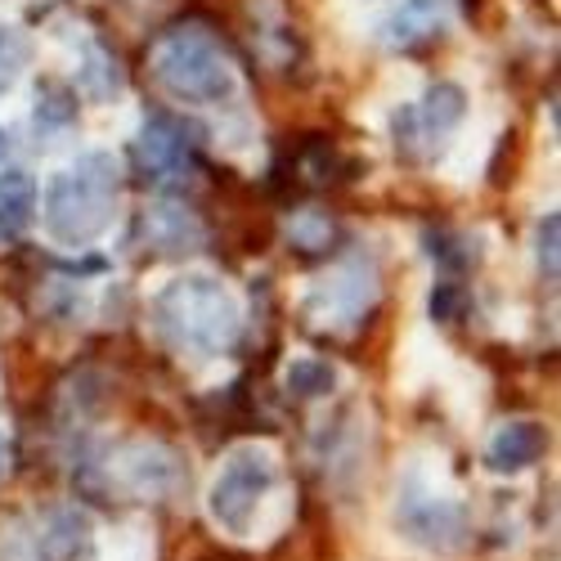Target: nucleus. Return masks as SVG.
Segmentation results:
<instances>
[{"label": "nucleus", "mask_w": 561, "mask_h": 561, "mask_svg": "<svg viewBox=\"0 0 561 561\" xmlns=\"http://www.w3.org/2000/svg\"><path fill=\"white\" fill-rule=\"evenodd\" d=\"M207 517L225 539L256 543L274 539L293 517V494L284 485V458L270 440L233 445L207 485Z\"/></svg>", "instance_id": "nucleus-1"}, {"label": "nucleus", "mask_w": 561, "mask_h": 561, "mask_svg": "<svg viewBox=\"0 0 561 561\" xmlns=\"http://www.w3.org/2000/svg\"><path fill=\"white\" fill-rule=\"evenodd\" d=\"M149 329L158 342L190 364H207L233 351L243 333V301L220 274H175L149 301Z\"/></svg>", "instance_id": "nucleus-2"}, {"label": "nucleus", "mask_w": 561, "mask_h": 561, "mask_svg": "<svg viewBox=\"0 0 561 561\" xmlns=\"http://www.w3.org/2000/svg\"><path fill=\"white\" fill-rule=\"evenodd\" d=\"M396 535L417 552H458L472 539V503H467L458 477L449 472L445 454L417 449L396 472Z\"/></svg>", "instance_id": "nucleus-3"}, {"label": "nucleus", "mask_w": 561, "mask_h": 561, "mask_svg": "<svg viewBox=\"0 0 561 561\" xmlns=\"http://www.w3.org/2000/svg\"><path fill=\"white\" fill-rule=\"evenodd\" d=\"M117 194H122V162L108 149H90L64 171H55L50 184H45V198H36L50 243L68 252L95 248L113 229Z\"/></svg>", "instance_id": "nucleus-4"}, {"label": "nucleus", "mask_w": 561, "mask_h": 561, "mask_svg": "<svg viewBox=\"0 0 561 561\" xmlns=\"http://www.w3.org/2000/svg\"><path fill=\"white\" fill-rule=\"evenodd\" d=\"M149 72L175 104H225L239 90L229 50L198 19L171 23L158 36V45L149 50Z\"/></svg>", "instance_id": "nucleus-5"}, {"label": "nucleus", "mask_w": 561, "mask_h": 561, "mask_svg": "<svg viewBox=\"0 0 561 561\" xmlns=\"http://www.w3.org/2000/svg\"><path fill=\"white\" fill-rule=\"evenodd\" d=\"M378 301H382V274L373 265V256L355 252L310 278L301 293V319L314 333L351 337Z\"/></svg>", "instance_id": "nucleus-6"}, {"label": "nucleus", "mask_w": 561, "mask_h": 561, "mask_svg": "<svg viewBox=\"0 0 561 561\" xmlns=\"http://www.w3.org/2000/svg\"><path fill=\"white\" fill-rule=\"evenodd\" d=\"M100 467V477L130 494V499H145V503H162V499H175L184 485H190V467H184V454L167 440H153V436H139V440H126L117 445Z\"/></svg>", "instance_id": "nucleus-7"}, {"label": "nucleus", "mask_w": 561, "mask_h": 561, "mask_svg": "<svg viewBox=\"0 0 561 561\" xmlns=\"http://www.w3.org/2000/svg\"><path fill=\"white\" fill-rule=\"evenodd\" d=\"M462 117H467V90L454 81H436L417 108L396 113V145H404V149L423 145V149L440 153L449 145V135L462 126Z\"/></svg>", "instance_id": "nucleus-8"}, {"label": "nucleus", "mask_w": 561, "mask_h": 561, "mask_svg": "<svg viewBox=\"0 0 561 561\" xmlns=\"http://www.w3.org/2000/svg\"><path fill=\"white\" fill-rule=\"evenodd\" d=\"M135 162L149 180H180L194 167V139L190 126L171 113H149L135 135Z\"/></svg>", "instance_id": "nucleus-9"}, {"label": "nucleus", "mask_w": 561, "mask_h": 561, "mask_svg": "<svg viewBox=\"0 0 561 561\" xmlns=\"http://www.w3.org/2000/svg\"><path fill=\"white\" fill-rule=\"evenodd\" d=\"M548 454V427L539 417H507L485 436V467L494 477H522Z\"/></svg>", "instance_id": "nucleus-10"}, {"label": "nucleus", "mask_w": 561, "mask_h": 561, "mask_svg": "<svg viewBox=\"0 0 561 561\" xmlns=\"http://www.w3.org/2000/svg\"><path fill=\"white\" fill-rule=\"evenodd\" d=\"M95 557V522L85 507H55L36 530V561H90Z\"/></svg>", "instance_id": "nucleus-11"}, {"label": "nucleus", "mask_w": 561, "mask_h": 561, "mask_svg": "<svg viewBox=\"0 0 561 561\" xmlns=\"http://www.w3.org/2000/svg\"><path fill=\"white\" fill-rule=\"evenodd\" d=\"M139 233H145V248L162 252V256H180V252H198L207 243V229L203 220L180 207V203H158L145 211V220H139Z\"/></svg>", "instance_id": "nucleus-12"}, {"label": "nucleus", "mask_w": 561, "mask_h": 561, "mask_svg": "<svg viewBox=\"0 0 561 561\" xmlns=\"http://www.w3.org/2000/svg\"><path fill=\"white\" fill-rule=\"evenodd\" d=\"M449 19V0H400L391 19L382 23V41L391 50H413V45L432 41Z\"/></svg>", "instance_id": "nucleus-13"}, {"label": "nucleus", "mask_w": 561, "mask_h": 561, "mask_svg": "<svg viewBox=\"0 0 561 561\" xmlns=\"http://www.w3.org/2000/svg\"><path fill=\"white\" fill-rule=\"evenodd\" d=\"M36 180L23 167L0 171V243H19L36 225Z\"/></svg>", "instance_id": "nucleus-14"}, {"label": "nucleus", "mask_w": 561, "mask_h": 561, "mask_svg": "<svg viewBox=\"0 0 561 561\" xmlns=\"http://www.w3.org/2000/svg\"><path fill=\"white\" fill-rule=\"evenodd\" d=\"M337 382H342V368L333 359H323V355L297 351L284 364V391L297 396V400H323V396H333Z\"/></svg>", "instance_id": "nucleus-15"}, {"label": "nucleus", "mask_w": 561, "mask_h": 561, "mask_svg": "<svg viewBox=\"0 0 561 561\" xmlns=\"http://www.w3.org/2000/svg\"><path fill=\"white\" fill-rule=\"evenodd\" d=\"M95 561H158V543L149 526H117L95 539Z\"/></svg>", "instance_id": "nucleus-16"}, {"label": "nucleus", "mask_w": 561, "mask_h": 561, "mask_svg": "<svg viewBox=\"0 0 561 561\" xmlns=\"http://www.w3.org/2000/svg\"><path fill=\"white\" fill-rule=\"evenodd\" d=\"M32 117H36V130H68L77 122V95L59 81H41Z\"/></svg>", "instance_id": "nucleus-17"}, {"label": "nucleus", "mask_w": 561, "mask_h": 561, "mask_svg": "<svg viewBox=\"0 0 561 561\" xmlns=\"http://www.w3.org/2000/svg\"><path fill=\"white\" fill-rule=\"evenodd\" d=\"M333 216L319 211V207H306V211H293L288 216V243L301 248V252H329L333 248Z\"/></svg>", "instance_id": "nucleus-18"}, {"label": "nucleus", "mask_w": 561, "mask_h": 561, "mask_svg": "<svg viewBox=\"0 0 561 561\" xmlns=\"http://www.w3.org/2000/svg\"><path fill=\"white\" fill-rule=\"evenodd\" d=\"M77 85L85 100H113L122 90V72H117V59L108 50H90L81 72H77Z\"/></svg>", "instance_id": "nucleus-19"}, {"label": "nucleus", "mask_w": 561, "mask_h": 561, "mask_svg": "<svg viewBox=\"0 0 561 561\" xmlns=\"http://www.w3.org/2000/svg\"><path fill=\"white\" fill-rule=\"evenodd\" d=\"M27 59H32L27 36H23L19 27L0 23V95H5V90H14V81H19L23 68H27Z\"/></svg>", "instance_id": "nucleus-20"}, {"label": "nucleus", "mask_w": 561, "mask_h": 561, "mask_svg": "<svg viewBox=\"0 0 561 561\" xmlns=\"http://www.w3.org/2000/svg\"><path fill=\"white\" fill-rule=\"evenodd\" d=\"M557 239H561V220L548 211L535 229V261H539L543 278H557Z\"/></svg>", "instance_id": "nucleus-21"}, {"label": "nucleus", "mask_w": 561, "mask_h": 561, "mask_svg": "<svg viewBox=\"0 0 561 561\" xmlns=\"http://www.w3.org/2000/svg\"><path fill=\"white\" fill-rule=\"evenodd\" d=\"M462 306H467V293H462V284H454V278L432 288V319H458Z\"/></svg>", "instance_id": "nucleus-22"}, {"label": "nucleus", "mask_w": 561, "mask_h": 561, "mask_svg": "<svg viewBox=\"0 0 561 561\" xmlns=\"http://www.w3.org/2000/svg\"><path fill=\"white\" fill-rule=\"evenodd\" d=\"M10 462H14V454H10V440H5V432H0V481L10 477Z\"/></svg>", "instance_id": "nucleus-23"}, {"label": "nucleus", "mask_w": 561, "mask_h": 561, "mask_svg": "<svg viewBox=\"0 0 561 561\" xmlns=\"http://www.w3.org/2000/svg\"><path fill=\"white\" fill-rule=\"evenodd\" d=\"M0 158H5V130H0Z\"/></svg>", "instance_id": "nucleus-24"}, {"label": "nucleus", "mask_w": 561, "mask_h": 561, "mask_svg": "<svg viewBox=\"0 0 561 561\" xmlns=\"http://www.w3.org/2000/svg\"><path fill=\"white\" fill-rule=\"evenodd\" d=\"M472 5H477V0H467V10H472Z\"/></svg>", "instance_id": "nucleus-25"}]
</instances>
